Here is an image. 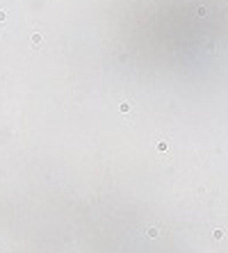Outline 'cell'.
I'll use <instances>...</instances> for the list:
<instances>
[{
    "label": "cell",
    "instance_id": "cell-1",
    "mask_svg": "<svg viewBox=\"0 0 228 253\" xmlns=\"http://www.w3.org/2000/svg\"><path fill=\"white\" fill-rule=\"evenodd\" d=\"M41 41H43V34H41V32H32V34H30V43H32L34 48L41 46Z\"/></svg>",
    "mask_w": 228,
    "mask_h": 253
},
{
    "label": "cell",
    "instance_id": "cell-2",
    "mask_svg": "<svg viewBox=\"0 0 228 253\" xmlns=\"http://www.w3.org/2000/svg\"><path fill=\"white\" fill-rule=\"evenodd\" d=\"M146 235H148V237H157V235H160V230H157L155 226H148V228H146Z\"/></svg>",
    "mask_w": 228,
    "mask_h": 253
},
{
    "label": "cell",
    "instance_id": "cell-3",
    "mask_svg": "<svg viewBox=\"0 0 228 253\" xmlns=\"http://www.w3.org/2000/svg\"><path fill=\"white\" fill-rule=\"evenodd\" d=\"M223 237V230L221 228H217V230H214V239H221Z\"/></svg>",
    "mask_w": 228,
    "mask_h": 253
},
{
    "label": "cell",
    "instance_id": "cell-4",
    "mask_svg": "<svg viewBox=\"0 0 228 253\" xmlns=\"http://www.w3.org/2000/svg\"><path fill=\"white\" fill-rule=\"evenodd\" d=\"M121 112H130V105L128 103H121Z\"/></svg>",
    "mask_w": 228,
    "mask_h": 253
},
{
    "label": "cell",
    "instance_id": "cell-5",
    "mask_svg": "<svg viewBox=\"0 0 228 253\" xmlns=\"http://www.w3.org/2000/svg\"><path fill=\"white\" fill-rule=\"evenodd\" d=\"M157 150H166V141H160V144H157Z\"/></svg>",
    "mask_w": 228,
    "mask_h": 253
},
{
    "label": "cell",
    "instance_id": "cell-6",
    "mask_svg": "<svg viewBox=\"0 0 228 253\" xmlns=\"http://www.w3.org/2000/svg\"><path fill=\"white\" fill-rule=\"evenodd\" d=\"M7 18V9H0V21H5Z\"/></svg>",
    "mask_w": 228,
    "mask_h": 253
}]
</instances>
